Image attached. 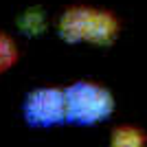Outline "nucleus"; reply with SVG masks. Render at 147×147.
I'll return each instance as SVG.
<instances>
[{"instance_id":"7ed1b4c3","label":"nucleus","mask_w":147,"mask_h":147,"mask_svg":"<svg viewBox=\"0 0 147 147\" xmlns=\"http://www.w3.org/2000/svg\"><path fill=\"white\" fill-rule=\"evenodd\" d=\"M24 117L31 125L49 127L66 119V97L64 90L40 88L33 90L24 101Z\"/></svg>"},{"instance_id":"f257e3e1","label":"nucleus","mask_w":147,"mask_h":147,"mask_svg":"<svg viewBox=\"0 0 147 147\" xmlns=\"http://www.w3.org/2000/svg\"><path fill=\"white\" fill-rule=\"evenodd\" d=\"M59 33L66 42L108 44L117 35V20L108 11L92 7H73L59 20Z\"/></svg>"},{"instance_id":"39448f33","label":"nucleus","mask_w":147,"mask_h":147,"mask_svg":"<svg viewBox=\"0 0 147 147\" xmlns=\"http://www.w3.org/2000/svg\"><path fill=\"white\" fill-rule=\"evenodd\" d=\"M13 59H16V49L9 37L0 35V70H5L7 66H11Z\"/></svg>"},{"instance_id":"20e7f679","label":"nucleus","mask_w":147,"mask_h":147,"mask_svg":"<svg viewBox=\"0 0 147 147\" xmlns=\"http://www.w3.org/2000/svg\"><path fill=\"white\" fill-rule=\"evenodd\" d=\"M145 136L136 127H119L112 134V147H143Z\"/></svg>"},{"instance_id":"f03ea898","label":"nucleus","mask_w":147,"mask_h":147,"mask_svg":"<svg viewBox=\"0 0 147 147\" xmlns=\"http://www.w3.org/2000/svg\"><path fill=\"white\" fill-rule=\"evenodd\" d=\"M64 97H66V119L81 125L101 121L114 108L110 92L90 81H77L68 86L64 90Z\"/></svg>"}]
</instances>
